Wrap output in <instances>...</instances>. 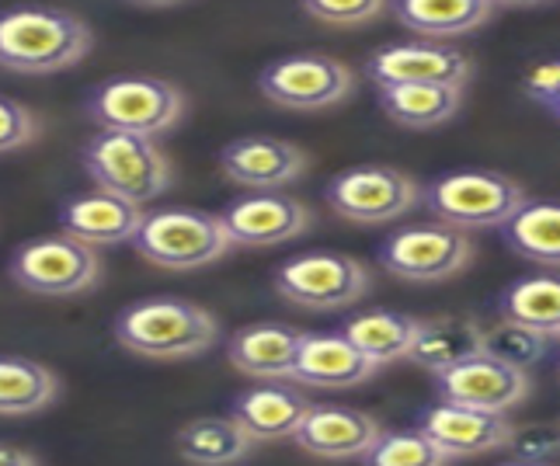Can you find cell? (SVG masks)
Segmentation results:
<instances>
[{"instance_id":"6da1fadb","label":"cell","mask_w":560,"mask_h":466,"mask_svg":"<svg viewBox=\"0 0 560 466\" xmlns=\"http://www.w3.org/2000/svg\"><path fill=\"white\" fill-rule=\"evenodd\" d=\"M94 46L84 18L60 8H11L0 14V67L11 73H60Z\"/></svg>"},{"instance_id":"7a4b0ae2","label":"cell","mask_w":560,"mask_h":466,"mask_svg":"<svg viewBox=\"0 0 560 466\" xmlns=\"http://www.w3.org/2000/svg\"><path fill=\"white\" fill-rule=\"evenodd\" d=\"M115 338L143 359H191L217 345L220 324L199 303L158 296L126 306L115 317Z\"/></svg>"},{"instance_id":"3957f363","label":"cell","mask_w":560,"mask_h":466,"mask_svg":"<svg viewBox=\"0 0 560 466\" xmlns=\"http://www.w3.org/2000/svg\"><path fill=\"white\" fill-rule=\"evenodd\" d=\"M84 167L94 188L119 196L132 206H147L171 188V164L164 150L137 132L102 129L84 147Z\"/></svg>"},{"instance_id":"277c9868","label":"cell","mask_w":560,"mask_h":466,"mask_svg":"<svg viewBox=\"0 0 560 466\" xmlns=\"http://www.w3.org/2000/svg\"><path fill=\"white\" fill-rule=\"evenodd\" d=\"M421 199L439 223L456 230H501L526 206V191L498 171H450L439 174Z\"/></svg>"},{"instance_id":"5b68a950","label":"cell","mask_w":560,"mask_h":466,"mask_svg":"<svg viewBox=\"0 0 560 466\" xmlns=\"http://www.w3.org/2000/svg\"><path fill=\"white\" fill-rule=\"evenodd\" d=\"M132 247L153 265L188 271L220 261L234 244H230L220 212L212 217L199 209H158L143 217Z\"/></svg>"},{"instance_id":"8992f818","label":"cell","mask_w":560,"mask_h":466,"mask_svg":"<svg viewBox=\"0 0 560 466\" xmlns=\"http://www.w3.org/2000/svg\"><path fill=\"white\" fill-rule=\"evenodd\" d=\"M88 115L98 129L161 136L185 115V94L161 77H112L88 98Z\"/></svg>"},{"instance_id":"52a82bcc","label":"cell","mask_w":560,"mask_h":466,"mask_svg":"<svg viewBox=\"0 0 560 466\" xmlns=\"http://www.w3.org/2000/svg\"><path fill=\"white\" fill-rule=\"evenodd\" d=\"M11 279L38 296H77L91 289L102 276L98 251L70 237V233H49L22 244L11 255Z\"/></svg>"},{"instance_id":"ba28073f","label":"cell","mask_w":560,"mask_h":466,"mask_svg":"<svg viewBox=\"0 0 560 466\" xmlns=\"http://www.w3.org/2000/svg\"><path fill=\"white\" fill-rule=\"evenodd\" d=\"M279 296L306 310H341L370 293V268L338 251H311L276 268Z\"/></svg>"},{"instance_id":"9c48e42d","label":"cell","mask_w":560,"mask_h":466,"mask_svg":"<svg viewBox=\"0 0 560 466\" xmlns=\"http://www.w3.org/2000/svg\"><path fill=\"white\" fill-rule=\"evenodd\" d=\"M474 258L467 230L450 223L404 226L380 244V265L404 282H446Z\"/></svg>"},{"instance_id":"30bf717a","label":"cell","mask_w":560,"mask_h":466,"mask_svg":"<svg viewBox=\"0 0 560 466\" xmlns=\"http://www.w3.org/2000/svg\"><path fill=\"white\" fill-rule=\"evenodd\" d=\"M324 199L341 220L352 223H394L404 212L415 209L421 199V188L411 174L386 164H359L335 174L324 188Z\"/></svg>"},{"instance_id":"8fae6325","label":"cell","mask_w":560,"mask_h":466,"mask_svg":"<svg viewBox=\"0 0 560 466\" xmlns=\"http://www.w3.org/2000/svg\"><path fill=\"white\" fill-rule=\"evenodd\" d=\"M261 94L279 108L293 112H317L345 102L355 88L352 70L335 56L320 53H300L282 56V60L268 63L258 77Z\"/></svg>"},{"instance_id":"7c38bea8","label":"cell","mask_w":560,"mask_h":466,"mask_svg":"<svg viewBox=\"0 0 560 466\" xmlns=\"http://www.w3.org/2000/svg\"><path fill=\"white\" fill-rule=\"evenodd\" d=\"M435 391L450 404L474 407V411H488V415H505L515 404L526 400L529 373L480 352L467 362L446 369V373H439Z\"/></svg>"},{"instance_id":"4fadbf2b","label":"cell","mask_w":560,"mask_h":466,"mask_svg":"<svg viewBox=\"0 0 560 466\" xmlns=\"http://www.w3.org/2000/svg\"><path fill=\"white\" fill-rule=\"evenodd\" d=\"M370 77L376 88L383 84H446L467 88L470 60L450 43H397L383 46L370 56Z\"/></svg>"},{"instance_id":"5bb4252c","label":"cell","mask_w":560,"mask_h":466,"mask_svg":"<svg viewBox=\"0 0 560 466\" xmlns=\"http://www.w3.org/2000/svg\"><path fill=\"white\" fill-rule=\"evenodd\" d=\"M220 220L234 247H272L300 237L314 217L300 199L279 196V191H255V196L230 202Z\"/></svg>"},{"instance_id":"9a60e30c","label":"cell","mask_w":560,"mask_h":466,"mask_svg":"<svg viewBox=\"0 0 560 466\" xmlns=\"http://www.w3.org/2000/svg\"><path fill=\"white\" fill-rule=\"evenodd\" d=\"M418 429L450 459H470V456H488L505 450L515 424H509L505 415H488V411H474V407L439 400L429 411H421Z\"/></svg>"},{"instance_id":"2e32d148","label":"cell","mask_w":560,"mask_h":466,"mask_svg":"<svg viewBox=\"0 0 560 466\" xmlns=\"http://www.w3.org/2000/svg\"><path fill=\"white\" fill-rule=\"evenodd\" d=\"M383 435L380 421L359 407L345 404H314L303 418L293 442L303 453L320 459H362L373 450V442Z\"/></svg>"},{"instance_id":"e0dca14e","label":"cell","mask_w":560,"mask_h":466,"mask_svg":"<svg viewBox=\"0 0 560 466\" xmlns=\"http://www.w3.org/2000/svg\"><path fill=\"white\" fill-rule=\"evenodd\" d=\"M220 167L230 182L255 191H276L306 171V153L296 143L276 140V136H244V140L223 147Z\"/></svg>"},{"instance_id":"ac0fdd59","label":"cell","mask_w":560,"mask_h":466,"mask_svg":"<svg viewBox=\"0 0 560 466\" xmlns=\"http://www.w3.org/2000/svg\"><path fill=\"white\" fill-rule=\"evenodd\" d=\"M314 400L306 394L293 391V386L265 380L261 386L237 394L230 404V418L255 442H276V439H293L300 432L303 418L311 415Z\"/></svg>"},{"instance_id":"d6986e66","label":"cell","mask_w":560,"mask_h":466,"mask_svg":"<svg viewBox=\"0 0 560 466\" xmlns=\"http://www.w3.org/2000/svg\"><path fill=\"white\" fill-rule=\"evenodd\" d=\"M306 331L289 324H250L230 338L226 359L255 380H293Z\"/></svg>"},{"instance_id":"ffe728a7","label":"cell","mask_w":560,"mask_h":466,"mask_svg":"<svg viewBox=\"0 0 560 466\" xmlns=\"http://www.w3.org/2000/svg\"><path fill=\"white\" fill-rule=\"evenodd\" d=\"M143 206H132L108 191H91V196H77L60 209V226L70 237L84 241L91 247H108V244H132L137 230L143 223Z\"/></svg>"},{"instance_id":"44dd1931","label":"cell","mask_w":560,"mask_h":466,"mask_svg":"<svg viewBox=\"0 0 560 466\" xmlns=\"http://www.w3.org/2000/svg\"><path fill=\"white\" fill-rule=\"evenodd\" d=\"M373 373L376 365L338 331L303 338L293 380L303 386H317V391H349V386L373 380Z\"/></svg>"},{"instance_id":"7402d4cb","label":"cell","mask_w":560,"mask_h":466,"mask_svg":"<svg viewBox=\"0 0 560 466\" xmlns=\"http://www.w3.org/2000/svg\"><path fill=\"white\" fill-rule=\"evenodd\" d=\"M485 352V327L470 317H435L421 321L418 338L411 345L408 362H415L424 373H446V369L467 362Z\"/></svg>"},{"instance_id":"603a6c76","label":"cell","mask_w":560,"mask_h":466,"mask_svg":"<svg viewBox=\"0 0 560 466\" xmlns=\"http://www.w3.org/2000/svg\"><path fill=\"white\" fill-rule=\"evenodd\" d=\"M491 11V0H394L397 22L432 43H450V38L477 32Z\"/></svg>"},{"instance_id":"cb8c5ba5","label":"cell","mask_w":560,"mask_h":466,"mask_svg":"<svg viewBox=\"0 0 560 466\" xmlns=\"http://www.w3.org/2000/svg\"><path fill=\"white\" fill-rule=\"evenodd\" d=\"M463 105V88L446 84H383L380 108L404 129L446 126Z\"/></svg>"},{"instance_id":"d4e9b609","label":"cell","mask_w":560,"mask_h":466,"mask_svg":"<svg viewBox=\"0 0 560 466\" xmlns=\"http://www.w3.org/2000/svg\"><path fill=\"white\" fill-rule=\"evenodd\" d=\"M421 321L408 314H394V310H370V314L349 317L341 327V335L349 338L359 352L370 359L376 369L390 365L411 356V345L418 338Z\"/></svg>"},{"instance_id":"484cf974","label":"cell","mask_w":560,"mask_h":466,"mask_svg":"<svg viewBox=\"0 0 560 466\" xmlns=\"http://www.w3.org/2000/svg\"><path fill=\"white\" fill-rule=\"evenodd\" d=\"M175 445L191 466H234L250 453L255 439L234 418H196L178 429Z\"/></svg>"},{"instance_id":"4316f807","label":"cell","mask_w":560,"mask_h":466,"mask_svg":"<svg viewBox=\"0 0 560 466\" xmlns=\"http://www.w3.org/2000/svg\"><path fill=\"white\" fill-rule=\"evenodd\" d=\"M56 394H60V380L49 365L22 356H0V415L4 418L43 411Z\"/></svg>"},{"instance_id":"83f0119b","label":"cell","mask_w":560,"mask_h":466,"mask_svg":"<svg viewBox=\"0 0 560 466\" xmlns=\"http://www.w3.org/2000/svg\"><path fill=\"white\" fill-rule=\"evenodd\" d=\"M505 244L536 265H560V202H529L501 226Z\"/></svg>"},{"instance_id":"f1b7e54d","label":"cell","mask_w":560,"mask_h":466,"mask_svg":"<svg viewBox=\"0 0 560 466\" xmlns=\"http://www.w3.org/2000/svg\"><path fill=\"white\" fill-rule=\"evenodd\" d=\"M501 317L536 327L550 338L560 335V279L557 276H529L512 282L498 300Z\"/></svg>"},{"instance_id":"f546056e","label":"cell","mask_w":560,"mask_h":466,"mask_svg":"<svg viewBox=\"0 0 560 466\" xmlns=\"http://www.w3.org/2000/svg\"><path fill=\"white\" fill-rule=\"evenodd\" d=\"M547 352H550V335L536 331V327H526L509 317L485 327V356L523 369V373H529L533 365L544 362Z\"/></svg>"},{"instance_id":"4dcf8cb0","label":"cell","mask_w":560,"mask_h":466,"mask_svg":"<svg viewBox=\"0 0 560 466\" xmlns=\"http://www.w3.org/2000/svg\"><path fill=\"white\" fill-rule=\"evenodd\" d=\"M450 456L421 429L383 432L373 450L362 456V466H446Z\"/></svg>"},{"instance_id":"1f68e13d","label":"cell","mask_w":560,"mask_h":466,"mask_svg":"<svg viewBox=\"0 0 560 466\" xmlns=\"http://www.w3.org/2000/svg\"><path fill=\"white\" fill-rule=\"evenodd\" d=\"M300 4L324 25H365L386 8V0H300Z\"/></svg>"},{"instance_id":"d6a6232c","label":"cell","mask_w":560,"mask_h":466,"mask_svg":"<svg viewBox=\"0 0 560 466\" xmlns=\"http://www.w3.org/2000/svg\"><path fill=\"white\" fill-rule=\"evenodd\" d=\"M505 450L515 453V459H529V463H550V456L560 453V421L553 424H518L512 429V439Z\"/></svg>"},{"instance_id":"836d02e7","label":"cell","mask_w":560,"mask_h":466,"mask_svg":"<svg viewBox=\"0 0 560 466\" xmlns=\"http://www.w3.org/2000/svg\"><path fill=\"white\" fill-rule=\"evenodd\" d=\"M38 136V119L22 105L11 98H0V153L22 150Z\"/></svg>"},{"instance_id":"e575fe53","label":"cell","mask_w":560,"mask_h":466,"mask_svg":"<svg viewBox=\"0 0 560 466\" xmlns=\"http://www.w3.org/2000/svg\"><path fill=\"white\" fill-rule=\"evenodd\" d=\"M526 91H529V98L536 105H544L550 115H557V119H560V60L536 67L526 77Z\"/></svg>"},{"instance_id":"d590c367","label":"cell","mask_w":560,"mask_h":466,"mask_svg":"<svg viewBox=\"0 0 560 466\" xmlns=\"http://www.w3.org/2000/svg\"><path fill=\"white\" fill-rule=\"evenodd\" d=\"M0 466H38V459L28 450H18V445L0 442Z\"/></svg>"},{"instance_id":"8d00e7d4","label":"cell","mask_w":560,"mask_h":466,"mask_svg":"<svg viewBox=\"0 0 560 466\" xmlns=\"http://www.w3.org/2000/svg\"><path fill=\"white\" fill-rule=\"evenodd\" d=\"M491 4H505V8H533V4H544V0H491Z\"/></svg>"},{"instance_id":"74e56055","label":"cell","mask_w":560,"mask_h":466,"mask_svg":"<svg viewBox=\"0 0 560 466\" xmlns=\"http://www.w3.org/2000/svg\"><path fill=\"white\" fill-rule=\"evenodd\" d=\"M132 4H140V8H175V4H182V0H132Z\"/></svg>"},{"instance_id":"f35d334b","label":"cell","mask_w":560,"mask_h":466,"mask_svg":"<svg viewBox=\"0 0 560 466\" xmlns=\"http://www.w3.org/2000/svg\"><path fill=\"white\" fill-rule=\"evenodd\" d=\"M505 466H550V463H529V459H512V463H505Z\"/></svg>"},{"instance_id":"ab89813d","label":"cell","mask_w":560,"mask_h":466,"mask_svg":"<svg viewBox=\"0 0 560 466\" xmlns=\"http://www.w3.org/2000/svg\"><path fill=\"white\" fill-rule=\"evenodd\" d=\"M557 341H560V335H557Z\"/></svg>"}]
</instances>
